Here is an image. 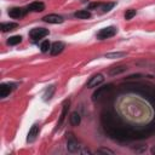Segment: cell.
<instances>
[{"instance_id":"obj_3","label":"cell","mask_w":155,"mask_h":155,"mask_svg":"<svg viewBox=\"0 0 155 155\" xmlns=\"http://www.w3.org/2000/svg\"><path fill=\"white\" fill-rule=\"evenodd\" d=\"M80 148L79 145V142L75 139V137L71 134V133H68V143H67V149L70 151V153H75L78 151Z\"/></svg>"},{"instance_id":"obj_5","label":"cell","mask_w":155,"mask_h":155,"mask_svg":"<svg viewBox=\"0 0 155 155\" xmlns=\"http://www.w3.org/2000/svg\"><path fill=\"white\" fill-rule=\"evenodd\" d=\"M25 13H27V10L22 7H12L8 10V16L12 18H22L25 16Z\"/></svg>"},{"instance_id":"obj_2","label":"cell","mask_w":155,"mask_h":155,"mask_svg":"<svg viewBox=\"0 0 155 155\" xmlns=\"http://www.w3.org/2000/svg\"><path fill=\"white\" fill-rule=\"evenodd\" d=\"M46 35H48V29H45V28H34V29H31L30 33H29V36H30L34 41H36V40H39V39H42V38L46 36Z\"/></svg>"},{"instance_id":"obj_18","label":"cell","mask_w":155,"mask_h":155,"mask_svg":"<svg viewBox=\"0 0 155 155\" xmlns=\"http://www.w3.org/2000/svg\"><path fill=\"white\" fill-rule=\"evenodd\" d=\"M21 41H22V36H21V35H13V36L8 38L7 44H8V45H17V44H19Z\"/></svg>"},{"instance_id":"obj_24","label":"cell","mask_w":155,"mask_h":155,"mask_svg":"<svg viewBox=\"0 0 155 155\" xmlns=\"http://www.w3.org/2000/svg\"><path fill=\"white\" fill-rule=\"evenodd\" d=\"M99 5H101V2H92V4H90L88 10H92V8H94V7H98Z\"/></svg>"},{"instance_id":"obj_17","label":"cell","mask_w":155,"mask_h":155,"mask_svg":"<svg viewBox=\"0 0 155 155\" xmlns=\"http://www.w3.org/2000/svg\"><path fill=\"white\" fill-rule=\"evenodd\" d=\"M18 24L17 23H13V22H8V23H1V30L2 31H10V30H13L15 28H17Z\"/></svg>"},{"instance_id":"obj_13","label":"cell","mask_w":155,"mask_h":155,"mask_svg":"<svg viewBox=\"0 0 155 155\" xmlns=\"http://www.w3.org/2000/svg\"><path fill=\"white\" fill-rule=\"evenodd\" d=\"M126 69H127V67H126V65H116V67L110 68L108 73H109V75L114 76V75H119V74H121V73L126 71Z\"/></svg>"},{"instance_id":"obj_7","label":"cell","mask_w":155,"mask_h":155,"mask_svg":"<svg viewBox=\"0 0 155 155\" xmlns=\"http://www.w3.org/2000/svg\"><path fill=\"white\" fill-rule=\"evenodd\" d=\"M103 81H104L103 75H102V74H96V75H93V76L88 80L87 87H96V86H98L99 84H102Z\"/></svg>"},{"instance_id":"obj_9","label":"cell","mask_w":155,"mask_h":155,"mask_svg":"<svg viewBox=\"0 0 155 155\" xmlns=\"http://www.w3.org/2000/svg\"><path fill=\"white\" fill-rule=\"evenodd\" d=\"M63 50H64V44H63L62 41H56V42L52 44V46H51V48H50V52H51L52 56H57V54H59Z\"/></svg>"},{"instance_id":"obj_21","label":"cell","mask_w":155,"mask_h":155,"mask_svg":"<svg viewBox=\"0 0 155 155\" xmlns=\"http://www.w3.org/2000/svg\"><path fill=\"white\" fill-rule=\"evenodd\" d=\"M40 48H41V52H47V51H48V48H51L50 41H48V40H45V41L41 44Z\"/></svg>"},{"instance_id":"obj_10","label":"cell","mask_w":155,"mask_h":155,"mask_svg":"<svg viewBox=\"0 0 155 155\" xmlns=\"http://www.w3.org/2000/svg\"><path fill=\"white\" fill-rule=\"evenodd\" d=\"M28 10L33 11V12H41L45 10V5L41 1H34V2L28 5Z\"/></svg>"},{"instance_id":"obj_14","label":"cell","mask_w":155,"mask_h":155,"mask_svg":"<svg viewBox=\"0 0 155 155\" xmlns=\"http://www.w3.org/2000/svg\"><path fill=\"white\" fill-rule=\"evenodd\" d=\"M54 90H56V87L53 86V85H51V86H48L46 90H45V92L42 93V99L45 101V102H47V101H50L51 98H52V96H53V93H54Z\"/></svg>"},{"instance_id":"obj_16","label":"cell","mask_w":155,"mask_h":155,"mask_svg":"<svg viewBox=\"0 0 155 155\" xmlns=\"http://www.w3.org/2000/svg\"><path fill=\"white\" fill-rule=\"evenodd\" d=\"M74 16H75L76 18H80V19H86V18H90V17H91V13H90V11H87V10H80V11L75 12Z\"/></svg>"},{"instance_id":"obj_11","label":"cell","mask_w":155,"mask_h":155,"mask_svg":"<svg viewBox=\"0 0 155 155\" xmlns=\"http://www.w3.org/2000/svg\"><path fill=\"white\" fill-rule=\"evenodd\" d=\"M68 109H69V101H65L64 104H63L62 114H61L59 120H58V122H57V128H59V127L62 126V124H63V121H64V117H65V115H67V113H68Z\"/></svg>"},{"instance_id":"obj_6","label":"cell","mask_w":155,"mask_h":155,"mask_svg":"<svg viewBox=\"0 0 155 155\" xmlns=\"http://www.w3.org/2000/svg\"><path fill=\"white\" fill-rule=\"evenodd\" d=\"M38 134H39V125L34 124V125L30 127L29 132H28V136H27V142H29V143L34 142V140L36 139Z\"/></svg>"},{"instance_id":"obj_22","label":"cell","mask_w":155,"mask_h":155,"mask_svg":"<svg viewBox=\"0 0 155 155\" xmlns=\"http://www.w3.org/2000/svg\"><path fill=\"white\" fill-rule=\"evenodd\" d=\"M125 56L124 52H111V53H107L105 57L107 58H117V57H122Z\"/></svg>"},{"instance_id":"obj_4","label":"cell","mask_w":155,"mask_h":155,"mask_svg":"<svg viewBox=\"0 0 155 155\" xmlns=\"http://www.w3.org/2000/svg\"><path fill=\"white\" fill-rule=\"evenodd\" d=\"M44 22L46 23H51V24H58V23H63V17L59 16V15H56V13H51V15H47L42 18Z\"/></svg>"},{"instance_id":"obj_8","label":"cell","mask_w":155,"mask_h":155,"mask_svg":"<svg viewBox=\"0 0 155 155\" xmlns=\"http://www.w3.org/2000/svg\"><path fill=\"white\" fill-rule=\"evenodd\" d=\"M13 86H15V85H12V84H1V85H0V97H1V98L7 97V96L12 92V90L15 88Z\"/></svg>"},{"instance_id":"obj_20","label":"cell","mask_w":155,"mask_h":155,"mask_svg":"<svg viewBox=\"0 0 155 155\" xmlns=\"http://www.w3.org/2000/svg\"><path fill=\"white\" fill-rule=\"evenodd\" d=\"M114 6H115V2H107V4H104V5L102 6V11H103V12H108V11H110Z\"/></svg>"},{"instance_id":"obj_19","label":"cell","mask_w":155,"mask_h":155,"mask_svg":"<svg viewBox=\"0 0 155 155\" xmlns=\"http://www.w3.org/2000/svg\"><path fill=\"white\" fill-rule=\"evenodd\" d=\"M136 10L134 8H130V10H127L126 11V13H125V19L126 21H130V19H132L134 16H136Z\"/></svg>"},{"instance_id":"obj_23","label":"cell","mask_w":155,"mask_h":155,"mask_svg":"<svg viewBox=\"0 0 155 155\" xmlns=\"http://www.w3.org/2000/svg\"><path fill=\"white\" fill-rule=\"evenodd\" d=\"M97 153H99V154H101V153H103V154H111V155L114 154V151H113V150L107 149V148H101V149H98V150H97Z\"/></svg>"},{"instance_id":"obj_1","label":"cell","mask_w":155,"mask_h":155,"mask_svg":"<svg viewBox=\"0 0 155 155\" xmlns=\"http://www.w3.org/2000/svg\"><path fill=\"white\" fill-rule=\"evenodd\" d=\"M116 34V28L110 25V27H105L103 29H101L98 33H97V39L99 40H104V39H109L111 36H114Z\"/></svg>"},{"instance_id":"obj_15","label":"cell","mask_w":155,"mask_h":155,"mask_svg":"<svg viewBox=\"0 0 155 155\" xmlns=\"http://www.w3.org/2000/svg\"><path fill=\"white\" fill-rule=\"evenodd\" d=\"M70 124L73 125V126H78L79 124H80V121H81V117H80V114L79 113H76V111H74V113H71L70 114Z\"/></svg>"},{"instance_id":"obj_12","label":"cell","mask_w":155,"mask_h":155,"mask_svg":"<svg viewBox=\"0 0 155 155\" xmlns=\"http://www.w3.org/2000/svg\"><path fill=\"white\" fill-rule=\"evenodd\" d=\"M111 86H113V85H110V84H109V85H105V86L99 87V88H98V90H97V91L93 93V99H98V98H99L102 94H104L105 92L110 91V90H111Z\"/></svg>"}]
</instances>
